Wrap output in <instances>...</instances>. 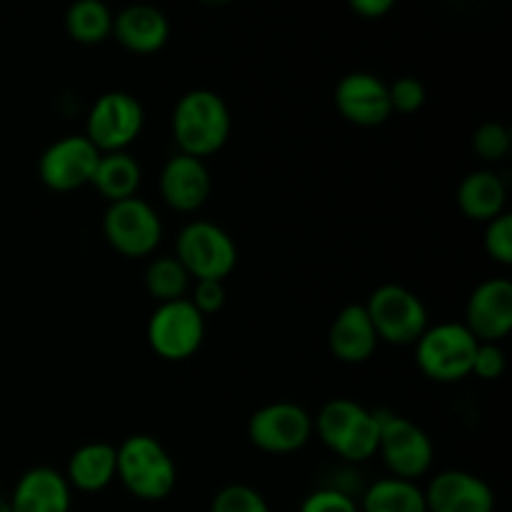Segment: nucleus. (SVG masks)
<instances>
[{
	"label": "nucleus",
	"instance_id": "nucleus-33",
	"mask_svg": "<svg viewBox=\"0 0 512 512\" xmlns=\"http://www.w3.org/2000/svg\"><path fill=\"white\" fill-rule=\"evenodd\" d=\"M350 10L365 20H378L393 10V0H353V3H350Z\"/></svg>",
	"mask_w": 512,
	"mask_h": 512
},
{
	"label": "nucleus",
	"instance_id": "nucleus-25",
	"mask_svg": "<svg viewBox=\"0 0 512 512\" xmlns=\"http://www.w3.org/2000/svg\"><path fill=\"white\" fill-rule=\"evenodd\" d=\"M190 280L193 278L175 255H160L145 268V290L158 300V305L183 300L190 288Z\"/></svg>",
	"mask_w": 512,
	"mask_h": 512
},
{
	"label": "nucleus",
	"instance_id": "nucleus-15",
	"mask_svg": "<svg viewBox=\"0 0 512 512\" xmlns=\"http://www.w3.org/2000/svg\"><path fill=\"white\" fill-rule=\"evenodd\" d=\"M213 190V178L205 160L175 153L160 170V195L178 213H195L203 208Z\"/></svg>",
	"mask_w": 512,
	"mask_h": 512
},
{
	"label": "nucleus",
	"instance_id": "nucleus-5",
	"mask_svg": "<svg viewBox=\"0 0 512 512\" xmlns=\"http://www.w3.org/2000/svg\"><path fill=\"white\" fill-rule=\"evenodd\" d=\"M175 258L190 278L223 283L238 265V245L233 235L210 220H193L183 225L175 238Z\"/></svg>",
	"mask_w": 512,
	"mask_h": 512
},
{
	"label": "nucleus",
	"instance_id": "nucleus-20",
	"mask_svg": "<svg viewBox=\"0 0 512 512\" xmlns=\"http://www.w3.org/2000/svg\"><path fill=\"white\" fill-rule=\"evenodd\" d=\"M115 463H118L115 445L93 440V443L80 445L70 455L65 480L70 488H78L83 493H100L115 480Z\"/></svg>",
	"mask_w": 512,
	"mask_h": 512
},
{
	"label": "nucleus",
	"instance_id": "nucleus-4",
	"mask_svg": "<svg viewBox=\"0 0 512 512\" xmlns=\"http://www.w3.org/2000/svg\"><path fill=\"white\" fill-rule=\"evenodd\" d=\"M478 340L463 323L428 325L415 343V360L435 383H458L473 373Z\"/></svg>",
	"mask_w": 512,
	"mask_h": 512
},
{
	"label": "nucleus",
	"instance_id": "nucleus-18",
	"mask_svg": "<svg viewBox=\"0 0 512 512\" xmlns=\"http://www.w3.org/2000/svg\"><path fill=\"white\" fill-rule=\"evenodd\" d=\"M378 335L368 318V310L360 303H350L335 315L328 333V345L333 355L343 363H365L378 348Z\"/></svg>",
	"mask_w": 512,
	"mask_h": 512
},
{
	"label": "nucleus",
	"instance_id": "nucleus-14",
	"mask_svg": "<svg viewBox=\"0 0 512 512\" xmlns=\"http://www.w3.org/2000/svg\"><path fill=\"white\" fill-rule=\"evenodd\" d=\"M465 328L478 343H498L512 330V283L488 278L470 293L465 303Z\"/></svg>",
	"mask_w": 512,
	"mask_h": 512
},
{
	"label": "nucleus",
	"instance_id": "nucleus-12",
	"mask_svg": "<svg viewBox=\"0 0 512 512\" xmlns=\"http://www.w3.org/2000/svg\"><path fill=\"white\" fill-rule=\"evenodd\" d=\"M98 160L100 150L85 135H65L40 155L38 175L45 188L55 193H70L90 185Z\"/></svg>",
	"mask_w": 512,
	"mask_h": 512
},
{
	"label": "nucleus",
	"instance_id": "nucleus-29",
	"mask_svg": "<svg viewBox=\"0 0 512 512\" xmlns=\"http://www.w3.org/2000/svg\"><path fill=\"white\" fill-rule=\"evenodd\" d=\"M388 90L390 105H393V110H398V113H415V110L423 108L425 98H428L425 85L420 83L418 78H413V75H403V78L395 80L393 85H388Z\"/></svg>",
	"mask_w": 512,
	"mask_h": 512
},
{
	"label": "nucleus",
	"instance_id": "nucleus-3",
	"mask_svg": "<svg viewBox=\"0 0 512 512\" xmlns=\"http://www.w3.org/2000/svg\"><path fill=\"white\" fill-rule=\"evenodd\" d=\"M313 433L323 440L325 448L350 463H365L378 455V413H370L350 398L325 403L315 415Z\"/></svg>",
	"mask_w": 512,
	"mask_h": 512
},
{
	"label": "nucleus",
	"instance_id": "nucleus-24",
	"mask_svg": "<svg viewBox=\"0 0 512 512\" xmlns=\"http://www.w3.org/2000/svg\"><path fill=\"white\" fill-rule=\"evenodd\" d=\"M65 30L80 45H98L113 33V13L103 0H78L65 10Z\"/></svg>",
	"mask_w": 512,
	"mask_h": 512
},
{
	"label": "nucleus",
	"instance_id": "nucleus-19",
	"mask_svg": "<svg viewBox=\"0 0 512 512\" xmlns=\"http://www.w3.org/2000/svg\"><path fill=\"white\" fill-rule=\"evenodd\" d=\"M10 512H70V485L53 468H33L18 480Z\"/></svg>",
	"mask_w": 512,
	"mask_h": 512
},
{
	"label": "nucleus",
	"instance_id": "nucleus-2",
	"mask_svg": "<svg viewBox=\"0 0 512 512\" xmlns=\"http://www.w3.org/2000/svg\"><path fill=\"white\" fill-rule=\"evenodd\" d=\"M115 478L140 500H163L178 483L173 455L153 435H130L115 448Z\"/></svg>",
	"mask_w": 512,
	"mask_h": 512
},
{
	"label": "nucleus",
	"instance_id": "nucleus-28",
	"mask_svg": "<svg viewBox=\"0 0 512 512\" xmlns=\"http://www.w3.org/2000/svg\"><path fill=\"white\" fill-rule=\"evenodd\" d=\"M483 245L485 253L498 260L500 265L512 263V215L503 213L485 225Z\"/></svg>",
	"mask_w": 512,
	"mask_h": 512
},
{
	"label": "nucleus",
	"instance_id": "nucleus-9",
	"mask_svg": "<svg viewBox=\"0 0 512 512\" xmlns=\"http://www.w3.org/2000/svg\"><path fill=\"white\" fill-rule=\"evenodd\" d=\"M103 235L110 248L125 258H145L163 240V223L153 205L135 195L108 203L103 215Z\"/></svg>",
	"mask_w": 512,
	"mask_h": 512
},
{
	"label": "nucleus",
	"instance_id": "nucleus-30",
	"mask_svg": "<svg viewBox=\"0 0 512 512\" xmlns=\"http://www.w3.org/2000/svg\"><path fill=\"white\" fill-rule=\"evenodd\" d=\"M300 512H360V508L343 490L320 488L303 500Z\"/></svg>",
	"mask_w": 512,
	"mask_h": 512
},
{
	"label": "nucleus",
	"instance_id": "nucleus-31",
	"mask_svg": "<svg viewBox=\"0 0 512 512\" xmlns=\"http://www.w3.org/2000/svg\"><path fill=\"white\" fill-rule=\"evenodd\" d=\"M505 373V353L498 343H478L473 360V373L480 380H498Z\"/></svg>",
	"mask_w": 512,
	"mask_h": 512
},
{
	"label": "nucleus",
	"instance_id": "nucleus-32",
	"mask_svg": "<svg viewBox=\"0 0 512 512\" xmlns=\"http://www.w3.org/2000/svg\"><path fill=\"white\" fill-rule=\"evenodd\" d=\"M225 285L220 280H195V288H193V298H188L190 303L195 305L200 315H213L218 310H223L225 305Z\"/></svg>",
	"mask_w": 512,
	"mask_h": 512
},
{
	"label": "nucleus",
	"instance_id": "nucleus-23",
	"mask_svg": "<svg viewBox=\"0 0 512 512\" xmlns=\"http://www.w3.org/2000/svg\"><path fill=\"white\" fill-rule=\"evenodd\" d=\"M360 512H428L425 493L410 480L380 478L365 490Z\"/></svg>",
	"mask_w": 512,
	"mask_h": 512
},
{
	"label": "nucleus",
	"instance_id": "nucleus-17",
	"mask_svg": "<svg viewBox=\"0 0 512 512\" xmlns=\"http://www.w3.org/2000/svg\"><path fill=\"white\" fill-rule=\"evenodd\" d=\"M113 35L123 48L133 53H158L170 35V23L165 13L155 5L135 3L113 15Z\"/></svg>",
	"mask_w": 512,
	"mask_h": 512
},
{
	"label": "nucleus",
	"instance_id": "nucleus-10",
	"mask_svg": "<svg viewBox=\"0 0 512 512\" xmlns=\"http://www.w3.org/2000/svg\"><path fill=\"white\" fill-rule=\"evenodd\" d=\"M205 340V318L188 298L160 303L150 313L148 343L163 360H188Z\"/></svg>",
	"mask_w": 512,
	"mask_h": 512
},
{
	"label": "nucleus",
	"instance_id": "nucleus-13",
	"mask_svg": "<svg viewBox=\"0 0 512 512\" xmlns=\"http://www.w3.org/2000/svg\"><path fill=\"white\" fill-rule=\"evenodd\" d=\"M335 108L348 123L360 128H378L393 115L388 83L363 70L343 75L335 85Z\"/></svg>",
	"mask_w": 512,
	"mask_h": 512
},
{
	"label": "nucleus",
	"instance_id": "nucleus-7",
	"mask_svg": "<svg viewBox=\"0 0 512 512\" xmlns=\"http://www.w3.org/2000/svg\"><path fill=\"white\" fill-rule=\"evenodd\" d=\"M380 438L378 453L383 458L385 468L390 470V478L398 480H418L433 465V440L428 438L423 428L408 418H400L393 413H378Z\"/></svg>",
	"mask_w": 512,
	"mask_h": 512
},
{
	"label": "nucleus",
	"instance_id": "nucleus-27",
	"mask_svg": "<svg viewBox=\"0 0 512 512\" xmlns=\"http://www.w3.org/2000/svg\"><path fill=\"white\" fill-rule=\"evenodd\" d=\"M473 150L478 158L495 163L510 153V130L503 123H483L473 133Z\"/></svg>",
	"mask_w": 512,
	"mask_h": 512
},
{
	"label": "nucleus",
	"instance_id": "nucleus-34",
	"mask_svg": "<svg viewBox=\"0 0 512 512\" xmlns=\"http://www.w3.org/2000/svg\"><path fill=\"white\" fill-rule=\"evenodd\" d=\"M0 512H10V503L3 498V495H0Z\"/></svg>",
	"mask_w": 512,
	"mask_h": 512
},
{
	"label": "nucleus",
	"instance_id": "nucleus-22",
	"mask_svg": "<svg viewBox=\"0 0 512 512\" xmlns=\"http://www.w3.org/2000/svg\"><path fill=\"white\" fill-rule=\"evenodd\" d=\"M140 165L128 150L123 153H100L98 168H95L93 180L90 185H95L100 195H103L108 203H118V200L135 198L140 188Z\"/></svg>",
	"mask_w": 512,
	"mask_h": 512
},
{
	"label": "nucleus",
	"instance_id": "nucleus-21",
	"mask_svg": "<svg viewBox=\"0 0 512 512\" xmlns=\"http://www.w3.org/2000/svg\"><path fill=\"white\" fill-rule=\"evenodd\" d=\"M505 200H508V190L493 170H473L470 175H465L458 188V205L470 220L490 223L505 213Z\"/></svg>",
	"mask_w": 512,
	"mask_h": 512
},
{
	"label": "nucleus",
	"instance_id": "nucleus-8",
	"mask_svg": "<svg viewBox=\"0 0 512 512\" xmlns=\"http://www.w3.org/2000/svg\"><path fill=\"white\" fill-rule=\"evenodd\" d=\"M145 113L135 95L125 90H110L93 103L85 123V138L100 153H123L130 143H135L143 130Z\"/></svg>",
	"mask_w": 512,
	"mask_h": 512
},
{
	"label": "nucleus",
	"instance_id": "nucleus-26",
	"mask_svg": "<svg viewBox=\"0 0 512 512\" xmlns=\"http://www.w3.org/2000/svg\"><path fill=\"white\" fill-rule=\"evenodd\" d=\"M210 512H270L268 500L250 485H225L210 503Z\"/></svg>",
	"mask_w": 512,
	"mask_h": 512
},
{
	"label": "nucleus",
	"instance_id": "nucleus-1",
	"mask_svg": "<svg viewBox=\"0 0 512 512\" xmlns=\"http://www.w3.org/2000/svg\"><path fill=\"white\" fill-rule=\"evenodd\" d=\"M170 125H173L178 153L205 160L228 143L233 120H230L228 103L215 90L195 88L180 95Z\"/></svg>",
	"mask_w": 512,
	"mask_h": 512
},
{
	"label": "nucleus",
	"instance_id": "nucleus-16",
	"mask_svg": "<svg viewBox=\"0 0 512 512\" xmlns=\"http://www.w3.org/2000/svg\"><path fill=\"white\" fill-rule=\"evenodd\" d=\"M423 493L428 512H495L493 488L468 470L438 473Z\"/></svg>",
	"mask_w": 512,
	"mask_h": 512
},
{
	"label": "nucleus",
	"instance_id": "nucleus-6",
	"mask_svg": "<svg viewBox=\"0 0 512 512\" xmlns=\"http://www.w3.org/2000/svg\"><path fill=\"white\" fill-rule=\"evenodd\" d=\"M368 318L373 323L378 340L390 345H415L428 330V310L425 303L405 285L385 283L373 290L365 303Z\"/></svg>",
	"mask_w": 512,
	"mask_h": 512
},
{
	"label": "nucleus",
	"instance_id": "nucleus-11",
	"mask_svg": "<svg viewBox=\"0 0 512 512\" xmlns=\"http://www.w3.org/2000/svg\"><path fill=\"white\" fill-rule=\"evenodd\" d=\"M248 438L263 453H298L313 438V418L303 405L278 400L250 415Z\"/></svg>",
	"mask_w": 512,
	"mask_h": 512
}]
</instances>
